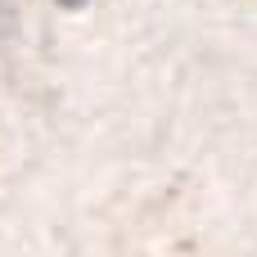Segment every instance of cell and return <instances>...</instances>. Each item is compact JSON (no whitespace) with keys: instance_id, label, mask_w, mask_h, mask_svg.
Returning <instances> with one entry per match:
<instances>
[{"instance_id":"cell-1","label":"cell","mask_w":257,"mask_h":257,"mask_svg":"<svg viewBox=\"0 0 257 257\" xmlns=\"http://www.w3.org/2000/svg\"><path fill=\"white\" fill-rule=\"evenodd\" d=\"M68 5H77V0H68Z\"/></svg>"}]
</instances>
